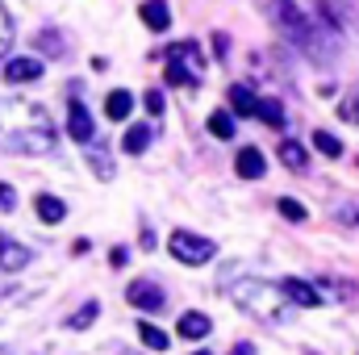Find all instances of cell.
Returning a JSON list of instances; mask_svg holds the SVG:
<instances>
[{
	"label": "cell",
	"instance_id": "34",
	"mask_svg": "<svg viewBox=\"0 0 359 355\" xmlns=\"http://www.w3.org/2000/svg\"><path fill=\"white\" fill-rule=\"evenodd\" d=\"M126 260H130V255H126V247H113V251H109V264H113V267H126Z\"/></svg>",
	"mask_w": 359,
	"mask_h": 355
},
{
	"label": "cell",
	"instance_id": "33",
	"mask_svg": "<svg viewBox=\"0 0 359 355\" xmlns=\"http://www.w3.org/2000/svg\"><path fill=\"white\" fill-rule=\"evenodd\" d=\"M13 205H17V192L8 184H0V209H13Z\"/></svg>",
	"mask_w": 359,
	"mask_h": 355
},
{
	"label": "cell",
	"instance_id": "19",
	"mask_svg": "<svg viewBox=\"0 0 359 355\" xmlns=\"http://www.w3.org/2000/svg\"><path fill=\"white\" fill-rule=\"evenodd\" d=\"M230 105H234L243 117H255V105H259V96L247 88V84H234V88H230Z\"/></svg>",
	"mask_w": 359,
	"mask_h": 355
},
{
	"label": "cell",
	"instance_id": "39",
	"mask_svg": "<svg viewBox=\"0 0 359 355\" xmlns=\"http://www.w3.org/2000/svg\"><path fill=\"white\" fill-rule=\"evenodd\" d=\"M126 355H130V351H126Z\"/></svg>",
	"mask_w": 359,
	"mask_h": 355
},
{
	"label": "cell",
	"instance_id": "4",
	"mask_svg": "<svg viewBox=\"0 0 359 355\" xmlns=\"http://www.w3.org/2000/svg\"><path fill=\"white\" fill-rule=\"evenodd\" d=\"M168 84H201V76H205V55H201V46L196 42H176L172 51H168Z\"/></svg>",
	"mask_w": 359,
	"mask_h": 355
},
{
	"label": "cell",
	"instance_id": "1",
	"mask_svg": "<svg viewBox=\"0 0 359 355\" xmlns=\"http://www.w3.org/2000/svg\"><path fill=\"white\" fill-rule=\"evenodd\" d=\"M59 130L50 113L21 96H0V151L8 155H50Z\"/></svg>",
	"mask_w": 359,
	"mask_h": 355
},
{
	"label": "cell",
	"instance_id": "10",
	"mask_svg": "<svg viewBox=\"0 0 359 355\" xmlns=\"http://www.w3.org/2000/svg\"><path fill=\"white\" fill-rule=\"evenodd\" d=\"M130 113H134V92L113 88L109 96H104V117H109V121H126Z\"/></svg>",
	"mask_w": 359,
	"mask_h": 355
},
{
	"label": "cell",
	"instance_id": "37",
	"mask_svg": "<svg viewBox=\"0 0 359 355\" xmlns=\"http://www.w3.org/2000/svg\"><path fill=\"white\" fill-rule=\"evenodd\" d=\"M0 355H8V351H4V347H0Z\"/></svg>",
	"mask_w": 359,
	"mask_h": 355
},
{
	"label": "cell",
	"instance_id": "8",
	"mask_svg": "<svg viewBox=\"0 0 359 355\" xmlns=\"http://www.w3.org/2000/svg\"><path fill=\"white\" fill-rule=\"evenodd\" d=\"M4 80L8 84H34V80H42V63L38 59H8L4 63Z\"/></svg>",
	"mask_w": 359,
	"mask_h": 355
},
{
	"label": "cell",
	"instance_id": "28",
	"mask_svg": "<svg viewBox=\"0 0 359 355\" xmlns=\"http://www.w3.org/2000/svg\"><path fill=\"white\" fill-rule=\"evenodd\" d=\"M147 113L163 117V92H159V88H151V92H147Z\"/></svg>",
	"mask_w": 359,
	"mask_h": 355
},
{
	"label": "cell",
	"instance_id": "6",
	"mask_svg": "<svg viewBox=\"0 0 359 355\" xmlns=\"http://www.w3.org/2000/svg\"><path fill=\"white\" fill-rule=\"evenodd\" d=\"M126 301L130 305H138L142 314H159L163 309V288L155 284V280H130V288H126Z\"/></svg>",
	"mask_w": 359,
	"mask_h": 355
},
{
	"label": "cell",
	"instance_id": "14",
	"mask_svg": "<svg viewBox=\"0 0 359 355\" xmlns=\"http://www.w3.org/2000/svg\"><path fill=\"white\" fill-rule=\"evenodd\" d=\"M142 21H147V29H168V25H172L168 0H147V4H142Z\"/></svg>",
	"mask_w": 359,
	"mask_h": 355
},
{
	"label": "cell",
	"instance_id": "31",
	"mask_svg": "<svg viewBox=\"0 0 359 355\" xmlns=\"http://www.w3.org/2000/svg\"><path fill=\"white\" fill-rule=\"evenodd\" d=\"M339 222L343 226H359V205H343L339 209Z\"/></svg>",
	"mask_w": 359,
	"mask_h": 355
},
{
	"label": "cell",
	"instance_id": "29",
	"mask_svg": "<svg viewBox=\"0 0 359 355\" xmlns=\"http://www.w3.org/2000/svg\"><path fill=\"white\" fill-rule=\"evenodd\" d=\"M343 117H347V121H359V88L343 100Z\"/></svg>",
	"mask_w": 359,
	"mask_h": 355
},
{
	"label": "cell",
	"instance_id": "11",
	"mask_svg": "<svg viewBox=\"0 0 359 355\" xmlns=\"http://www.w3.org/2000/svg\"><path fill=\"white\" fill-rule=\"evenodd\" d=\"M280 288L288 293V301H297V305H305V309H313V305H322V293H318L313 284H305V280H284Z\"/></svg>",
	"mask_w": 359,
	"mask_h": 355
},
{
	"label": "cell",
	"instance_id": "9",
	"mask_svg": "<svg viewBox=\"0 0 359 355\" xmlns=\"http://www.w3.org/2000/svg\"><path fill=\"white\" fill-rule=\"evenodd\" d=\"M67 134L76 142H92V113L80 100H72V109H67Z\"/></svg>",
	"mask_w": 359,
	"mask_h": 355
},
{
	"label": "cell",
	"instance_id": "23",
	"mask_svg": "<svg viewBox=\"0 0 359 355\" xmlns=\"http://www.w3.org/2000/svg\"><path fill=\"white\" fill-rule=\"evenodd\" d=\"M313 147H318L326 159H339V155H343V142H339L330 130H318V134H313Z\"/></svg>",
	"mask_w": 359,
	"mask_h": 355
},
{
	"label": "cell",
	"instance_id": "20",
	"mask_svg": "<svg viewBox=\"0 0 359 355\" xmlns=\"http://www.w3.org/2000/svg\"><path fill=\"white\" fill-rule=\"evenodd\" d=\"M138 339H142L151 351H168V347H172L168 330H159V326H151V322H138Z\"/></svg>",
	"mask_w": 359,
	"mask_h": 355
},
{
	"label": "cell",
	"instance_id": "30",
	"mask_svg": "<svg viewBox=\"0 0 359 355\" xmlns=\"http://www.w3.org/2000/svg\"><path fill=\"white\" fill-rule=\"evenodd\" d=\"M322 293H334V297H355V284H330V280H322Z\"/></svg>",
	"mask_w": 359,
	"mask_h": 355
},
{
	"label": "cell",
	"instance_id": "26",
	"mask_svg": "<svg viewBox=\"0 0 359 355\" xmlns=\"http://www.w3.org/2000/svg\"><path fill=\"white\" fill-rule=\"evenodd\" d=\"M8 46H13V17H8V8L0 4V59L8 55Z\"/></svg>",
	"mask_w": 359,
	"mask_h": 355
},
{
	"label": "cell",
	"instance_id": "7",
	"mask_svg": "<svg viewBox=\"0 0 359 355\" xmlns=\"http://www.w3.org/2000/svg\"><path fill=\"white\" fill-rule=\"evenodd\" d=\"M234 172H238L243 180H264V172H268L264 151H259V147H243L238 159H234Z\"/></svg>",
	"mask_w": 359,
	"mask_h": 355
},
{
	"label": "cell",
	"instance_id": "21",
	"mask_svg": "<svg viewBox=\"0 0 359 355\" xmlns=\"http://www.w3.org/2000/svg\"><path fill=\"white\" fill-rule=\"evenodd\" d=\"M88 168L100 180H113V159H109V151H104L100 142H96V147H88Z\"/></svg>",
	"mask_w": 359,
	"mask_h": 355
},
{
	"label": "cell",
	"instance_id": "16",
	"mask_svg": "<svg viewBox=\"0 0 359 355\" xmlns=\"http://www.w3.org/2000/svg\"><path fill=\"white\" fill-rule=\"evenodd\" d=\"M280 163L288 168V172H305V163H309V155H305V147L301 142H280Z\"/></svg>",
	"mask_w": 359,
	"mask_h": 355
},
{
	"label": "cell",
	"instance_id": "15",
	"mask_svg": "<svg viewBox=\"0 0 359 355\" xmlns=\"http://www.w3.org/2000/svg\"><path fill=\"white\" fill-rule=\"evenodd\" d=\"M29 260H34V255H29V247H21V243H13V239L0 247V267H4V272H21Z\"/></svg>",
	"mask_w": 359,
	"mask_h": 355
},
{
	"label": "cell",
	"instance_id": "18",
	"mask_svg": "<svg viewBox=\"0 0 359 355\" xmlns=\"http://www.w3.org/2000/svg\"><path fill=\"white\" fill-rule=\"evenodd\" d=\"M255 117H264L271 130H284V121H288V117H284V105H280L276 96H264V100L255 105Z\"/></svg>",
	"mask_w": 359,
	"mask_h": 355
},
{
	"label": "cell",
	"instance_id": "2",
	"mask_svg": "<svg viewBox=\"0 0 359 355\" xmlns=\"http://www.w3.org/2000/svg\"><path fill=\"white\" fill-rule=\"evenodd\" d=\"M259 8L268 13L271 25H276V29H280V34H284L297 51H305L313 63H326V59L334 55V38L326 42V38L313 29V21H309V17H305L292 0H259Z\"/></svg>",
	"mask_w": 359,
	"mask_h": 355
},
{
	"label": "cell",
	"instance_id": "27",
	"mask_svg": "<svg viewBox=\"0 0 359 355\" xmlns=\"http://www.w3.org/2000/svg\"><path fill=\"white\" fill-rule=\"evenodd\" d=\"M280 213L288 217V222H305L309 213H305V205L301 201H292V196H280Z\"/></svg>",
	"mask_w": 359,
	"mask_h": 355
},
{
	"label": "cell",
	"instance_id": "36",
	"mask_svg": "<svg viewBox=\"0 0 359 355\" xmlns=\"http://www.w3.org/2000/svg\"><path fill=\"white\" fill-rule=\"evenodd\" d=\"M4 243H8V234H4V230H0V247H4Z\"/></svg>",
	"mask_w": 359,
	"mask_h": 355
},
{
	"label": "cell",
	"instance_id": "3",
	"mask_svg": "<svg viewBox=\"0 0 359 355\" xmlns=\"http://www.w3.org/2000/svg\"><path fill=\"white\" fill-rule=\"evenodd\" d=\"M230 301H234L243 314L259 318V322H280V318L288 314V293H284L280 284H264V280H243V284H234V288H230Z\"/></svg>",
	"mask_w": 359,
	"mask_h": 355
},
{
	"label": "cell",
	"instance_id": "22",
	"mask_svg": "<svg viewBox=\"0 0 359 355\" xmlns=\"http://www.w3.org/2000/svg\"><path fill=\"white\" fill-rule=\"evenodd\" d=\"M34 42H38V51H42V55H50V59H63V51H67V46H63V38H59L55 29H42Z\"/></svg>",
	"mask_w": 359,
	"mask_h": 355
},
{
	"label": "cell",
	"instance_id": "17",
	"mask_svg": "<svg viewBox=\"0 0 359 355\" xmlns=\"http://www.w3.org/2000/svg\"><path fill=\"white\" fill-rule=\"evenodd\" d=\"M209 330H213V322H209L205 314H184V318H180V335H184V339H192V343H196V339H205Z\"/></svg>",
	"mask_w": 359,
	"mask_h": 355
},
{
	"label": "cell",
	"instance_id": "25",
	"mask_svg": "<svg viewBox=\"0 0 359 355\" xmlns=\"http://www.w3.org/2000/svg\"><path fill=\"white\" fill-rule=\"evenodd\" d=\"M209 134L213 138H234V117L230 113H213L209 117Z\"/></svg>",
	"mask_w": 359,
	"mask_h": 355
},
{
	"label": "cell",
	"instance_id": "32",
	"mask_svg": "<svg viewBox=\"0 0 359 355\" xmlns=\"http://www.w3.org/2000/svg\"><path fill=\"white\" fill-rule=\"evenodd\" d=\"M209 42H213V55H217V59H226V55H230V38H226V34H213Z\"/></svg>",
	"mask_w": 359,
	"mask_h": 355
},
{
	"label": "cell",
	"instance_id": "5",
	"mask_svg": "<svg viewBox=\"0 0 359 355\" xmlns=\"http://www.w3.org/2000/svg\"><path fill=\"white\" fill-rule=\"evenodd\" d=\"M168 251H172V260H180V264H188V267L209 264V260L217 255V247H213L209 239H201V234H188V230H176V234L168 239Z\"/></svg>",
	"mask_w": 359,
	"mask_h": 355
},
{
	"label": "cell",
	"instance_id": "35",
	"mask_svg": "<svg viewBox=\"0 0 359 355\" xmlns=\"http://www.w3.org/2000/svg\"><path fill=\"white\" fill-rule=\"evenodd\" d=\"M230 355H255V347H251V343H238V347H234Z\"/></svg>",
	"mask_w": 359,
	"mask_h": 355
},
{
	"label": "cell",
	"instance_id": "13",
	"mask_svg": "<svg viewBox=\"0 0 359 355\" xmlns=\"http://www.w3.org/2000/svg\"><path fill=\"white\" fill-rule=\"evenodd\" d=\"M34 209H38V217H42L46 226H59V222L67 217V205H63L59 196H46V192H42V196L34 201Z\"/></svg>",
	"mask_w": 359,
	"mask_h": 355
},
{
	"label": "cell",
	"instance_id": "24",
	"mask_svg": "<svg viewBox=\"0 0 359 355\" xmlns=\"http://www.w3.org/2000/svg\"><path fill=\"white\" fill-rule=\"evenodd\" d=\"M96 314H100V301H88V305H80V314L67 318V326H72V330H84V326L96 322Z\"/></svg>",
	"mask_w": 359,
	"mask_h": 355
},
{
	"label": "cell",
	"instance_id": "12",
	"mask_svg": "<svg viewBox=\"0 0 359 355\" xmlns=\"http://www.w3.org/2000/svg\"><path fill=\"white\" fill-rule=\"evenodd\" d=\"M147 147H151V126L134 121V126L126 130V138H121V151H126V155H142Z\"/></svg>",
	"mask_w": 359,
	"mask_h": 355
},
{
	"label": "cell",
	"instance_id": "38",
	"mask_svg": "<svg viewBox=\"0 0 359 355\" xmlns=\"http://www.w3.org/2000/svg\"><path fill=\"white\" fill-rule=\"evenodd\" d=\"M196 355H209V351H196Z\"/></svg>",
	"mask_w": 359,
	"mask_h": 355
}]
</instances>
